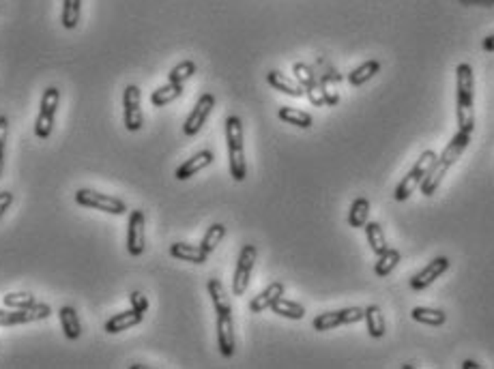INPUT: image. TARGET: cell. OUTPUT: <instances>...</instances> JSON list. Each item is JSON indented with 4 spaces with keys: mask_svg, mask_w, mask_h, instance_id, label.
<instances>
[{
    "mask_svg": "<svg viewBox=\"0 0 494 369\" xmlns=\"http://www.w3.org/2000/svg\"><path fill=\"white\" fill-rule=\"evenodd\" d=\"M468 142H470V133H464V131H458L453 138H451V142L445 146V151H443V155L440 157H436V161H434V166L430 168V172L425 174V178L421 181V193L423 196H434L436 193V189L440 187V183H443V178L447 176V172H449V168L462 157V153L466 151V146H468Z\"/></svg>",
    "mask_w": 494,
    "mask_h": 369,
    "instance_id": "6da1fadb",
    "label": "cell"
},
{
    "mask_svg": "<svg viewBox=\"0 0 494 369\" xmlns=\"http://www.w3.org/2000/svg\"><path fill=\"white\" fill-rule=\"evenodd\" d=\"M455 78H458V131L473 133V129H475V110H473L475 76H473V67L468 63H460L455 69Z\"/></svg>",
    "mask_w": 494,
    "mask_h": 369,
    "instance_id": "7a4b0ae2",
    "label": "cell"
},
{
    "mask_svg": "<svg viewBox=\"0 0 494 369\" xmlns=\"http://www.w3.org/2000/svg\"><path fill=\"white\" fill-rule=\"evenodd\" d=\"M226 142H228V159H230V176L241 183L247 176L245 151H243V123L238 116L226 118Z\"/></svg>",
    "mask_w": 494,
    "mask_h": 369,
    "instance_id": "3957f363",
    "label": "cell"
},
{
    "mask_svg": "<svg viewBox=\"0 0 494 369\" xmlns=\"http://www.w3.org/2000/svg\"><path fill=\"white\" fill-rule=\"evenodd\" d=\"M434 161H436V153H434V151H425V153L417 159V163L413 166V170H410V172L400 181V185L395 187L393 200H395V202L408 200V198L415 193V189L421 185V181L425 178V174L430 172V168L434 166Z\"/></svg>",
    "mask_w": 494,
    "mask_h": 369,
    "instance_id": "277c9868",
    "label": "cell"
},
{
    "mask_svg": "<svg viewBox=\"0 0 494 369\" xmlns=\"http://www.w3.org/2000/svg\"><path fill=\"white\" fill-rule=\"evenodd\" d=\"M59 101H61V91L56 86H50V89L44 91L41 110H39V116H37V123H35V136L39 140H48L52 136Z\"/></svg>",
    "mask_w": 494,
    "mask_h": 369,
    "instance_id": "5b68a950",
    "label": "cell"
},
{
    "mask_svg": "<svg viewBox=\"0 0 494 369\" xmlns=\"http://www.w3.org/2000/svg\"><path fill=\"white\" fill-rule=\"evenodd\" d=\"M256 258H258L256 245H245L241 249L238 260H236V268H234V277H232V292H234V296H243L245 290H247V285H250Z\"/></svg>",
    "mask_w": 494,
    "mask_h": 369,
    "instance_id": "8992f818",
    "label": "cell"
},
{
    "mask_svg": "<svg viewBox=\"0 0 494 369\" xmlns=\"http://www.w3.org/2000/svg\"><path fill=\"white\" fill-rule=\"evenodd\" d=\"M76 202L80 206L97 208V211H104L108 215H125L127 213V204L123 200L106 196V193H99V191H93V189H78L76 191Z\"/></svg>",
    "mask_w": 494,
    "mask_h": 369,
    "instance_id": "52a82bcc",
    "label": "cell"
},
{
    "mask_svg": "<svg viewBox=\"0 0 494 369\" xmlns=\"http://www.w3.org/2000/svg\"><path fill=\"white\" fill-rule=\"evenodd\" d=\"M366 315V309L361 307H346V309H338V311H325V313H318L312 322L314 330L323 333V330H331V328H338V326H344V324H355V322H361Z\"/></svg>",
    "mask_w": 494,
    "mask_h": 369,
    "instance_id": "ba28073f",
    "label": "cell"
},
{
    "mask_svg": "<svg viewBox=\"0 0 494 369\" xmlns=\"http://www.w3.org/2000/svg\"><path fill=\"white\" fill-rule=\"evenodd\" d=\"M123 110H125V129L140 131L144 125V116L140 110V89L136 84H127L123 93Z\"/></svg>",
    "mask_w": 494,
    "mask_h": 369,
    "instance_id": "9c48e42d",
    "label": "cell"
},
{
    "mask_svg": "<svg viewBox=\"0 0 494 369\" xmlns=\"http://www.w3.org/2000/svg\"><path fill=\"white\" fill-rule=\"evenodd\" d=\"M213 108H215V97H213L211 93H204V95L198 99V103L193 106L191 114L187 116V121H185V125H183V133L189 136V138L196 136V133H200V129L204 127V123H206L208 114L213 112Z\"/></svg>",
    "mask_w": 494,
    "mask_h": 369,
    "instance_id": "30bf717a",
    "label": "cell"
},
{
    "mask_svg": "<svg viewBox=\"0 0 494 369\" xmlns=\"http://www.w3.org/2000/svg\"><path fill=\"white\" fill-rule=\"evenodd\" d=\"M144 228H146L144 211H131L127 223V251L136 258L144 253V245H146Z\"/></svg>",
    "mask_w": 494,
    "mask_h": 369,
    "instance_id": "8fae6325",
    "label": "cell"
},
{
    "mask_svg": "<svg viewBox=\"0 0 494 369\" xmlns=\"http://www.w3.org/2000/svg\"><path fill=\"white\" fill-rule=\"evenodd\" d=\"M449 258L447 256H438V258H434L425 268H421L417 275H413L410 277V288L415 290V292H419V290H425L430 283H434L443 273H447V268H449Z\"/></svg>",
    "mask_w": 494,
    "mask_h": 369,
    "instance_id": "7c38bea8",
    "label": "cell"
},
{
    "mask_svg": "<svg viewBox=\"0 0 494 369\" xmlns=\"http://www.w3.org/2000/svg\"><path fill=\"white\" fill-rule=\"evenodd\" d=\"M217 348L221 356L230 358L234 354L236 341H234V324L232 313H217Z\"/></svg>",
    "mask_w": 494,
    "mask_h": 369,
    "instance_id": "4fadbf2b",
    "label": "cell"
},
{
    "mask_svg": "<svg viewBox=\"0 0 494 369\" xmlns=\"http://www.w3.org/2000/svg\"><path fill=\"white\" fill-rule=\"evenodd\" d=\"M280 296H284V283H282V281H273V283H269L258 296L252 298L250 311H252V313H263L265 309H271V305H273Z\"/></svg>",
    "mask_w": 494,
    "mask_h": 369,
    "instance_id": "5bb4252c",
    "label": "cell"
},
{
    "mask_svg": "<svg viewBox=\"0 0 494 369\" xmlns=\"http://www.w3.org/2000/svg\"><path fill=\"white\" fill-rule=\"evenodd\" d=\"M267 82H269V86H273L276 91H280V93H284L288 97H303L306 95V89L299 82H295L293 78H288L286 74H282V71H276V69L269 71Z\"/></svg>",
    "mask_w": 494,
    "mask_h": 369,
    "instance_id": "9a60e30c",
    "label": "cell"
},
{
    "mask_svg": "<svg viewBox=\"0 0 494 369\" xmlns=\"http://www.w3.org/2000/svg\"><path fill=\"white\" fill-rule=\"evenodd\" d=\"M211 163H213V153L211 151H200L198 155H193L191 159H187L183 166H178L176 172H174V176L178 181H187V178H191L193 174H198L200 170H204Z\"/></svg>",
    "mask_w": 494,
    "mask_h": 369,
    "instance_id": "2e32d148",
    "label": "cell"
},
{
    "mask_svg": "<svg viewBox=\"0 0 494 369\" xmlns=\"http://www.w3.org/2000/svg\"><path fill=\"white\" fill-rule=\"evenodd\" d=\"M142 318H144V313H142V311H138V309H133V307H131L129 311L114 313V315L106 322V333L114 335V333L127 330V328H131V326L140 324V322H142Z\"/></svg>",
    "mask_w": 494,
    "mask_h": 369,
    "instance_id": "e0dca14e",
    "label": "cell"
},
{
    "mask_svg": "<svg viewBox=\"0 0 494 369\" xmlns=\"http://www.w3.org/2000/svg\"><path fill=\"white\" fill-rule=\"evenodd\" d=\"M170 256L176 260H183V262H191V264H204L208 260V253L202 247L187 245V243H172Z\"/></svg>",
    "mask_w": 494,
    "mask_h": 369,
    "instance_id": "ac0fdd59",
    "label": "cell"
},
{
    "mask_svg": "<svg viewBox=\"0 0 494 369\" xmlns=\"http://www.w3.org/2000/svg\"><path fill=\"white\" fill-rule=\"evenodd\" d=\"M206 290H208V296H211V300H213L217 313H232L230 296L226 294V288H223V283H221L217 277H211V279H208Z\"/></svg>",
    "mask_w": 494,
    "mask_h": 369,
    "instance_id": "d6986e66",
    "label": "cell"
},
{
    "mask_svg": "<svg viewBox=\"0 0 494 369\" xmlns=\"http://www.w3.org/2000/svg\"><path fill=\"white\" fill-rule=\"evenodd\" d=\"M59 318H61V326H63V333L67 335V339H80L82 335V324H80V318H78V311L74 307H61L59 309Z\"/></svg>",
    "mask_w": 494,
    "mask_h": 369,
    "instance_id": "ffe728a7",
    "label": "cell"
},
{
    "mask_svg": "<svg viewBox=\"0 0 494 369\" xmlns=\"http://www.w3.org/2000/svg\"><path fill=\"white\" fill-rule=\"evenodd\" d=\"M183 84H174V82H168L166 86H159L157 91H153V95H151V103L155 106V108H163V106H168V103H172V101H176L181 95H183Z\"/></svg>",
    "mask_w": 494,
    "mask_h": 369,
    "instance_id": "44dd1931",
    "label": "cell"
},
{
    "mask_svg": "<svg viewBox=\"0 0 494 369\" xmlns=\"http://www.w3.org/2000/svg\"><path fill=\"white\" fill-rule=\"evenodd\" d=\"M271 311L282 315V318H288V320H303L306 318V307L295 303V300H288L284 296H280L273 305H271Z\"/></svg>",
    "mask_w": 494,
    "mask_h": 369,
    "instance_id": "7402d4cb",
    "label": "cell"
},
{
    "mask_svg": "<svg viewBox=\"0 0 494 369\" xmlns=\"http://www.w3.org/2000/svg\"><path fill=\"white\" fill-rule=\"evenodd\" d=\"M366 324H368V333L374 337V339H380L387 330V324H385V318H383V311L378 305H370L366 307V315H363Z\"/></svg>",
    "mask_w": 494,
    "mask_h": 369,
    "instance_id": "603a6c76",
    "label": "cell"
},
{
    "mask_svg": "<svg viewBox=\"0 0 494 369\" xmlns=\"http://www.w3.org/2000/svg\"><path fill=\"white\" fill-rule=\"evenodd\" d=\"M380 71V63L378 61H366L361 67H357V69H353L351 74H348V82L353 84V86H363L366 82H370L376 74Z\"/></svg>",
    "mask_w": 494,
    "mask_h": 369,
    "instance_id": "cb8c5ba5",
    "label": "cell"
},
{
    "mask_svg": "<svg viewBox=\"0 0 494 369\" xmlns=\"http://www.w3.org/2000/svg\"><path fill=\"white\" fill-rule=\"evenodd\" d=\"M80 16H82V0H63V14H61L63 29L67 31L78 29Z\"/></svg>",
    "mask_w": 494,
    "mask_h": 369,
    "instance_id": "d4e9b609",
    "label": "cell"
},
{
    "mask_svg": "<svg viewBox=\"0 0 494 369\" xmlns=\"http://www.w3.org/2000/svg\"><path fill=\"white\" fill-rule=\"evenodd\" d=\"M366 236H368V243H370V247H372V251L378 256V253H383L389 245H387V236H385V230H383V226L378 223V221H368L366 226Z\"/></svg>",
    "mask_w": 494,
    "mask_h": 369,
    "instance_id": "484cf974",
    "label": "cell"
},
{
    "mask_svg": "<svg viewBox=\"0 0 494 369\" xmlns=\"http://www.w3.org/2000/svg\"><path fill=\"white\" fill-rule=\"evenodd\" d=\"M410 318L415 322H421V324H430V326H443L447 322V313L440 311V309H430V307H415L410 311Z\"/></svg>",
    "mask_w": 494,
    "mask_h": 369,
    "instance_id": "4316f807",
    "label": "cell"
},
{
    "mask_svg": "<svg viewBox=\"0 0 494 369\" xmlns=\"http://www.w3.org/2000/svg\"><path fill=\"white\" fill-rule=\"evenodd\" d=\"M368 215H370V200L357 198L348 211V226L351 228H363L368 223Z\"/></svg>",
    "mask_w": 494,
    "mask_h": 369,
    "instance_id": "83f0119b",
    "label": "cell"
},
{
    "mask_svg": "<svg viewBox=\"0 0 494 369\" xmlns=\"http://www.w3.org/2000/svg\"><path fill=\"white\" fill-rule=\"evenodd\" d=\"M278 116H280V121H284V123H288V125H295V127H299V129H310L312 127V116L308 114V112H301V110H295V108H280V112H278Z\"/></svg>",
    "mask_w": 494,
    "mask_h": 369,
    "instance_id": "f1b7e54d",
    "label": "cell"
},
{
    "mask_svg": "<svg viewBox=\"0 0 494 369\" xmlns=\"http://www.w3.org/2000/svg\"><path fill=\"white\" fill-rule=\"evenodd\" d=\"M398 264H400V251L387 247L383 253H378V262H376V266H374V273H376L378 277H387Z\"/></svg>",
    "mask_w": 494,
    "mask_h": 369,
    "instance_id": "f546056e",
    "label": "cell"
},
{
    "mask_svg": "<svg viewBox=\"0 0 494 369\" xmlns=\"http://www.w3.org/2000/svg\"><path fill=\"white\" fill-rule=\"evenodd\" d=\"M223 236H226V226H223V223H213V226L206 230V234H204L200 247H202L206 253H213V251L217 249V245L223 241Z\"/></svg>",
    "mask_w": 494,
    "mask_h": 369,
    "instance_id": "4dcf8cb0",
    "label": "cell"
},
{
    "mask_svg": "<svg viewBox=\"0 0 494 369\" xmlns=\"http://www.w3.org/2000/svg\"><path fill=\"white\" fill-rule=\"evenodd\" d=\"M193 74H196V63H193V61H183V63H178V65L168 74V82L185 84V80H189Z\"/></svg>",
    "mask_w": 494,
    "mask_h": 369,
    "instance_id": "1f68e13d",
    "label": "cell"
},
{
    "mask_svg": "<svg viewBox=\"0 0 494 369\" xmlns=\"http://www.w3.org/2000/svg\"><path fill=\"white\" fill-rule=\"evenodd\" d=\"M3 303L9 309H24V307L35 305L37 300H35V296L31 292H9V294H5Z\"/></svg>",
    "mask_w": 494,
    "mask_h": 369,
    "instance_id": "d6a6232c",
    "label": "cell"
},
{
    "mask_svg": "<svg viewBox=\"0 0 494 369\" xmlns=\"http://www.w3.org/2000/svg\"><path fill=\"white\" fill-rule=\"evenodd\" d=\"M7 136H9V121L7 116H0V176L5 170V146H7Z\"/></svg>",
    "mask_w": 494,
    "mask_h": 369,
    "instance_id": "836d02e7",
    "label": "cell"
},
{
    "mask_svg": "<svg viewBox=\"0 0 494 369\" xmlns=\"http://www.w3.org/2000/svg\"><path fill=\"white\" fill-rule=\"evenodd\" d=\"M293 71H295V76H297V82H299L303 89H308V86H312V84L316 82L312 69H310L308 65H303V63H297V65L293 67Z\"/></svg>",
    "mask_w": 494,
    "mask_h": 369,
    "instance_id": "e575fe53",
    "label": "cell"
},
{
    "mask_svg": "<svg viewBox=\"0 0 494 369\" xmlns=\"http://www.w3.org/2000/svg\"><path fill=\"white\" fill-rule=\"evenodd\" d=\"M16 324H24L20 309H11V311L0 309V326H16Z\"/></svg>",
    "mask_w": 494,
    "mask_h": 369,
    "instance_id": "d590c367",
    "label": "cell"
},
{
    "mask_svg": "<svg viewBox=\"0 0 494 369\" xmlns=\"http://www.w3.org/2000/svg\"><path fill=\"white\" fill-rule=\"evenodd\" d=\"M129 303H131L133 309H138V311H142V313L148 309V298H146L142 292H131V294H129Z\"/></svg>",
    "mask_w": 494,
    "mask_h": 369,
    "instance_id": "8d00e7d4",
    "label": "cell"
},
{
    "mask_svg": "<svg viewBox=\"0 0 494 369\" xmlns=\"http://www.w3.org/2000/svg\"><path fill=\"white\" fill-rule=\"evenodd\" d=\"M14 204V193L11 191H0V219L9 211V206Z\"/></svg>",
    "mask_w": 494,
    "mask_h": 369,
    "instance_id": "74e56055",
    "label": "cell"
},
{
    "mask_svg": "<svg viewBox=\"0 0 494 369\" xmlns=\"http://www.w3.org/2000/svg\"><path fill=\"white\" fill-rule=\"evenodd\" d=\"M460 3L464 7H473V5H479V7H494V0H460Z\"/></svg>",
    "mask_w": 494,
    "mask_h": 369,
    "instance_id": "f35d334b",
    "label": "cell"
},
{
    "mask_svg": "<svg viewBox=\"0 0 494 369\" xmlns=\"http://www.w3.org/2000/svg\"><path fill=\"white\" fill-rule=\"evenodd\" d=\"M481 48H483L485 52H494V35L485 37V39L481 41Z\"/></svg>",
    "mask_w": 494,
    "mask_h": 369,
    "instance_id": "ab89813d",
    "label": "cell"
},
{
    "mask_svg": "<svg viewBox=\"0 0 494 369\" xmlns=\"http://www.w3.org/2000/svg\"><path fill=\"white\" fill-rule=\"evenodd\" d=\"M475 367H479L475 360H464V363H462V369H475Z\"/></svg>",
    "mask_w": 494,
    "mask_h": 369,
    "instance_id": "60d3db41",
    "label": "cell"
}]
</instances>
